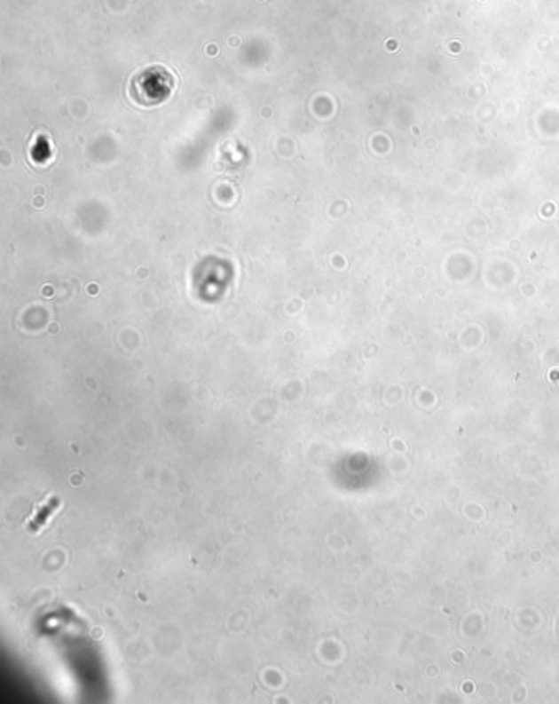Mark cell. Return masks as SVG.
I'll return each instance as SVG.
<instances>
[{"instance_id": "obj_2", "label": "cell", "mask_w": 559, "mask_h": 704, "mask_svg": "<svg viewBox=\"0 0 559 704\" xmlns=\"http://www.w3.org/2000/svg\"><path fill=\"white\" fill-rule=\"evenodd\" d=\"M61 508V499L58 496H50V498L36 504L32 516L27 519V529L30 532H40L43 529L44 526L48 524V520L53 518L56 510Z\"/></svg>"}, {"instance_id": "obj_1", "label": "cell", "mask_w": 559, "mask_h": 704, "mask_svg": "<svg viewBox=\"0 0 559 704\" xmlns=\"http://www.w3.org/2000/svg\"><path fill=\"white\" fill-rule=\"evenodd\" d=\"M172 84L171 73L164 69V66H151L133 77L130 84V96H133L135 102L141 106H154L169 98Z\"/></svg>"}]
</instances>
